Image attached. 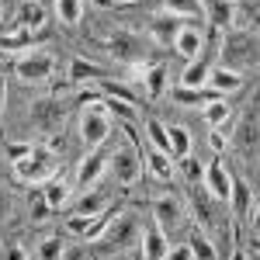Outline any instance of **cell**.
<instances>
[{"label":"cell","mask_w":260,"mask_h":260,"mask_svg":"<svg viewBox=\"0 0 260 260\" xmlns=\"http://www.w3.org/2000/svg\"><path fill=\"white\" fill-rule=\"evenodd\" d=\"M233 146L243 156H257L260 153V108L257 104H246L240 111L236 128H233Z\"/></svg>","instance_id":"obj_8"},{"label":"cell","mask_w":260,"mask_h":260,"mask_svg":"<svg viewBox=\"0 0 260 260\" xmlns=\"http://www.w3.org/2000/svg\"><path fill=\"white\" fill-rule=\"evenodd\" d=\"M108 77V70L98 66L94 59H87V56H73L70 59V80L73 83H98Z\"/></svg>","instance_id":"obj_20"},{"label":"cell","mask_w":260,"mask_h":260,"mask_svg":"<svg viewBox=\"0 0 260 260\" xmlns=\"http://www.w3.org/2000/svg\"><path fill=\"white\" fill-rule=\"evenodd\" d=\"M7 257L21 260V257H28V253H24V246H7Z\"/></svg>","instance_id":"obj_45"},{"label":"cell","mask_w":260,"mask_h":260,"mask_svg":"<svg viewBox=\"0 0 260 260\" xmlns=\"http://www.w3.org/2000/svg\"><path fill=\"white\" fill-rule=\"evenodd\" d=\"M208 73H212V66H208V62L191 59V66L184 70L180 83H184V87H205V83H208Z\"/></svg>","instance_id":"obj_33"},{"label":"cell","mask_w":260,"mask_h":260,"mask_svg":"<svg viewBox=\"0 0 260 260\" xmlns=\"http://www.w3.org/2000/svg\"><path fill=\"white\" fill-rule=\"evenodd\" d=\"M90 4H98V7H111L115 0H90Z\"/></svg>","instance_id":"obj_46"},{"label":"cell","mask_w":260,"mask_h":260,"mask_svg":"<svg viewBox=\"0 0 260 260\" xmlns=\"http://www.w3.org/2000/svg\"><path fill=\"white\" fill-rule=\"evenodd\" d=\"M233 215H240V219H250V208H253V194H250V187H246V180L233 177Z\"/></svg>","instance_id":"obj_24"},{"label":"cell","mask_w":260,"mask_h":260,"mask_svg":"<svg viewBox=\"0 0 260 260\" xmlns=\"http://www.w3.org/2000/svg\"><path fill=\"white\" fill-rule=\"evenodd\" d=\"M139 253H142V257H149V260L170 257V240H167V229H163L156 219L142 229V236H139Z\"/></svg>","instance_id":"obj_11"},{"label":"cell","mask_w":260,"mask_h":260,"mask_svg":"<svg viewBox=\"0 0 260 260\" xmlns=\"http://www.w3.org/2000/svg\"><path fill=\"white\" fill-rule=\"evenodd\" d=\"M142 236L139 229V219L132 215V212H115V219L108 222V229H104V236H101V250L104 253H125V250H132V243Z\"/></svg>","instance_id":"obj_2"},{"label":"cell","mask_w":260,"mask_h":260,"mask_svg":"<svg viewBox=\"0 0 260 260\" xmlns=\"http://www.w3.org/2000/svg\"><path fill=\"white\" fill-rule=\"evenodd\" d=\"M170 257L187 260V257H194V250H191V243H177V246H170Z\"/></svg>","instance_id":"obj_42"},{"label":"cell","mask_w":260,"mask_h":260,"mask_svg":"<svg viewBox=\"0 0 260 260\" xmlns=\"http://www.w3.org/2000/svg\"><path fill=\"white\" fill-rule=\"evenodd\" d=\"M136 70L142 73V87L149 98H160L167 87V66L163 62H136Z\"/></svg>","instance_id":"obj_21"},{"label":"cell","mask_w":260,"mask_h":260,"mask_svg":"<svg viewBox=\"0 0 260 260\" xmlns=\"http://www.w3.org/2000/svg\"><path fill=\"white\" fill-rule=\"evenodd\" d=\"M163 11H174L184 21L205 18V0H163Z\"/></svg>","instance_id":"obj_28"},{"label":"cell","mask_w":260,"mask_h":260,"mask_svg":"<svg viewBox=\"0 0 260 260\" xmlns=\"http://www.w3.org/2000/svg\"><path fill=\"white\" fill-rule=\"evenodd\" d=\"M177 163H180V174L191 180V184H201V180H205V167H201V163L194 160L191 153H187V156H180Z\"/></svg>","instance_id":"obj_38"},{"label":"cell","mask_w":260,"mask_h":260,"mask_svg":"<svg viewBox=\"0 0 260 260\" xmlns=\"http://www.w3.org/2000/svg\"><path fill=\"white\" fill-rule=\"evenodd\" d=\"M70 191H73V187H70V184H66L62 177H56V174H52V177L42 184V194H45V201H49L52 208H62V205L70 201Z\"/></svg>","instance_id":"obj_26"},{"label":"cell","mask_w":260,"mask_h":260,"mask_svg":"<svg viewBox=\"0 0 260 260\" xmlns=\"http://www.w3.org/2000/svg\"><path fill=\"white\" fill-rule=\"evenodd\" d=\"M115 219V208H104V212H98L94 219H90V225H87V233H83L80 240H87V243H94V240H101L104 236V229H108V222Z\"/></svg>","instance_id":"obj_36"},{"label":"cell","mask_w":260,"mask_h":260,"mask_svg":"<svg viewBox=\"0 0 260 260\" xmlns=\"http://www.w3.org/2000/svg\"><path fill=\"white\" fill-rule=\"evenodd\" d=\"M167 136H170V156H174V160H180V156L191 153V132H187L184 125H167Z\"/></svg>","instance_id":"obj_30"},{"label":"cell","mask_w":260,"mask_h":260,"mask_svg":"<svg viewBox=\"0 0 260 260\" xmlns=\"http://www.w3.org/2000/svg\"><path fill=\"white\" fill-rule=\"evenodd\" d=\"M52 11H56V18L62 21V24H80L83 21V0H56L52 4Z\"/></svg>","instance_id":"obj_31"},{"label":"cell","mask_w":260,"mask_h":260,"mask_svg":"<svg viewBox=\"0 0 260 260\" xmlns=\"http://www.w3.org/2000/svg\"><path fill=\"white\" fill-rule=\"evenodd\" d=\"M115 4H136V0H115Z\"/></svg>","instance_id":"obj_48"},{"label":"cell","mask_w":260,"mask_h":260,"mask_svg":"<svg viewBox=\"0 0 260 260\" xmlns=\"http://www.w3.org/2000/svg\"><path fill=\"white\" fill-rule=\"evenodd\" d=\"M28 118H31V128L39 136H56L66 121V104H62L56 94H45V98H35L28 104Z\"/></svg>","instance_id":"obj_3"},{"label":"cell","mask_w":260,"mask_h":260,"mask_svg":"<svg viewBox=\"0 0 260 260\" xmlns=\"http://www.w3.org/2000/svg\"><path fill=\"white\" fill-rule=\"evenodd\" d=\"M21 28H31V31H39L42 24H45V7H42V0H24L18 7V18H14Z\"/></svg>","instance_id":"obj_23"},{"label":"cell","mask_w":260,"mask_h":260,"mask_svg":"<svg viewBox=\"0 0 260 260\" xmlns=\"http://www.w3.org/2000/svg\"><path fill=\"white\" fill-rule=\"evenodd\" d=\"M187 243H191V250H194V257H219V250H215V243L208 240V233H201V229H191L187 233Z\"/></svg>","instance_id":"obj_34"},{"label":"cell","mask_w":260,"mask_h":260,"mask_svg":"<svg viewBox=\"0 0 260 260\" xmlns=\"http://www.w3.org/2000/svg\"><path fill=\"white\" fill-rule=\"evenodd\" d=\"M219 59H222V66H229V70H236V73H246V70L260 66V31L229 28V31L222 35Z\"/></svg>","instance_id":"obj_1"},{"label":"cell","mask_w":260,"mask_h":260,"mask_svg":"<svg viewBox=\"0 0 260 260\" xmlns=\"http://www.w3.org/2000/svg\"><path fill=\"white\" fill-rule=\"evenodd\" d=\"M208 146H212L215 153H225V146H229L225 132H222V128H212V132H208Z\"/></svg>","instance_id":"obj_40"},{"label":"cell","mask_w":260,"mask_h":260,"mask_svg":"<svg viewBox=\"0 0 260 260\" xmlns=\"http://www.w3.org/2000/svg\"><path fill=\"white\" fill-rule=\"evenodd\" d=\"M24 49H35V31L31 28H21L18 21L0 35V52H24Z\"/></svg>","instance_id":"obj_19"},{"label":"cell","mask_w":260,"mask_h":260,"mask_svg":"<svg viewBox=\"0 0 260 260\" xmlns=\"http://www.w3.org/2000/svg\"><path fill=\"white\" fill-rule=\"evenodd\" d=\"M146 139H149V146H156V149H163V153H170V136H167V125H163L160 118L146 121Z\"/></svg>","instance_id":"obj_35"},{"label":"cell","mask_w":260,"mask_h":260,"mask_svg":"<svg viewBox=\"0 0 260 260\" xmlns=\"http://www.w3.org/2000/svg\"><path fill=\"white\" fill-rule=\"evenodd\" d=\"M250 225H253V233H260V201H253V208H250Z\"/></svg>","instance_id":"obj_43"},{"label":"cell","mask_w":260,"mask_h":260,"mask_svg":"<svg viewBox=\"0 0 260 260\" xmlns=\"http://www.w3.org/2000/svg\"><path fill=\"white\" fill-rule=\"evenodd\" d=\"M174 49H177V56H184V59H198L201 49H205V35H201L194 24H184L177 31V39H174Z\"/></svg>","instance_id":"obj_17"},{"label":"cell","mask_w":260,"mask_h":260,"mask_svg":"<svg viewBox=\"0 0 260 260\" xmlns=\"http://www.w3.org/2000/svg\"><path fill=\"white\" fill-rule=\"evenodd\" d=\"M104 208H108V194H104V191H87V194H80L77 205H73V212H80V215H98Z\"/></svg>","instance_id":"obj_32"},{"label":"cell","mask_w":260,"mask_h":260,"mask_svg":"<svg viewBox=\"0 0 260 260\" xmlns=\"http://www.w3.org/2000/svg\"><path fill=\"white\" fill-rule=\"evenodd\" d=\"M108 156H111V153H104V149L94 146V153H87L80 160V167H77V184H80V187H94V184L104 177V170H108Z\"/></svg>","instance_id":"obj_13"},{"label":"cell","mask_w":260,"mask_h":260,"mask_svg":"<svg viewBox=\"0 0 260 260\" xmlns=\"http://www.w3.org/2000/svg\"><path fill=\"white\" fill-rule=\"evenodd\" d=\"M208 87H215V90H222V94H236V90L243 87V73L229 70V66H212Z\"/></svg>","instance_id":"obj_22"},{"label":"cell","mask_w":260,"mask_h":260,"mask_svg":"<svg viewBox=\"0 0 260 260\" xmlns=\"http://www.w3.org/2000/svg\"><path fill=\"white\" fill-rule=\"evenodd\" d=\"M180 28H184V18L174 14V11H163V14H156V18L149 21V39L160 42V45H174Z\"/></svg>","instance_id":"obj_15"},{"label":"cell","mask_w":260,"mask_h":260,"mask_svg":"<svg viewBox=\"0 0 260 260\" xmlns=\"http://www.w3.org/2000/svg\"><path fill=\"white\" fill-rule=\"evenodd\" d=\"M52 73H56V59L49 52H39V49H28L14 62V77L21 83H45V80H52Z\"/></svg>","instance_id":"obj_9"},{"label":"cell","mask_w":260,"mask_h":260,"mask_svg":"<svg viewBox=\"0 0 260 260\" xmlns=\"http://www.w3.org/2000/svg\"><path fill=\"white\" fill-rule=\"evenodd\" d=\"M52 174H56V153L45 149V146H35L31 156H24V160L14 163V177H18L21 184H45Z\"/></svg>","instance_id":"obj_6"},{"label":"cell","mask_w":260,"mask_h":260,"mask_svg":"<svg viewBox=\"0 0 260 260\" xmlns=\"http://www.w3.org/2000/svg\"><path fill=\"white\" fill-rule=\"evenodd\" d=\"M191 201H194V212H198V219L205 222V225H215V208H212V201H215V194L205 187L201 191L198 184L191 187Z\"/></svg>","instance_id":"obj_27"},{"label":"cell","mask_w":260,"mask_h":260,"mask_svg":"<svg viewBox=\"0 0 260 260\" xmlns=\"http://www.w3.org/2000/svg\"><path fill=\"white\" fill-rule=\"evenodd\" d=\"M142 170H149V177L160 180V184H170V180H177V163L170 153H163L156 146H149L146 153H142Z\"/></svg>","instance_id":"obj_10"},{"label":"cell","mask_w":260,"mask_h":260,"mask_svg":"<svg viewBox=\"0 0 260 260\" xmlns=\"http://www.w3.org/2000/svg\"><path fill=\"white\" fill-rule=\"evenodd\" d=\"M0 18H4V11H0Z\"/></svg>","instance_id":"obj_49"},{"label":"cell","mask_w":260,"mask_h":260,"mask_svg":"<svg viewBox=\"0 0 260 260\" xmlns=\"http://www.w3.org/2000/svg\"><path fill=\"white\" fill-rule=\"evenodd\" d=\"M250 253H260V240H257V243H253V246H250Z\"/></svg>","instance_id":"obj_47"},{"label":"cell","mask_w":260,"mask_h":260,"mask_svg":"<svg viewBox=\"0 0 260 260\" xmlns=\"http://www.w3.org/2000/svg\"><path fill=\"white\" fill-rule=\"evenodd\" d=\"M49 212H52V205L45 201V194H42V198H35V205H31V219H35V222H42L45 215H49Z\"/></svg>","instance_id":"obj_41"},{"label":"cell","mask_w":260,"mask_h":260,"mask_svg":"<svg viewBox=\"0 0 260 260\" xmlns=\"http://www.w3.org/2000/svg\"><path fill=\"white\" fill-rule=\"evenodd\" d=\"M236 4H240V0H236Z\"/></svg>","instance_id":"obj_50"},{"label":"cell","mask_w":260,"mask_h":260,"mask_svg":"<svg viewBox=\"0 0 260 260\" xmlns=\"http://www.w3.org/2000/svg\"><path fill=\"white\" fill-rule=\"evenodd\" d=\"M104 49H108V56H111V59L125 62V66L146 62V56H149V42L142 39V35H136V31H128V28L111 31V35L104 39Z\"/></svg>","instance_id":"obj_4"},{"label":"cell","mask_w":260,"mask_h":260,"mask_svg":"<svg viewBox=\"0 0 260 260\" xmlns=\"http://www.w3.org/2000/svg\"><path fill=\"white\" fill-rule=\"evenodd\" d=\"M205 187L215 194V201H229V194H233V177H229V170L222 167L219 156L208 160V167H205Z\"/></svg>","instance_id":"obj_14"},{"label":"cell","mask_w":260,"mask_h":260,"mask_svg":"<svg viewBox=\"0 0 260 260\" xmlns=\"http://www.w3.org/2000/svg\"><path fill=\"white\" fill-rule=\"evenodd\" d=\"M201 115H205V121H208V128H222L225 121L233 118V108H229L225 98H215V101H208V104L201 108Z\"/></svg>","instance_id":"obj_25"},{"label":"cell","mask_w":260,"mask_h":260,"mask_svg":"<svg viewBox=\"0 0 260 260\" xmlns=\"http://www.w3.org/2000/svg\"><path fill=\"white\" fill-rule=\"evenodd\" d=\"M184 201L177 198V194H163V198H156L153 201V219L160 222L167 233H174L177 225H184Z\"/></svg>","instance_id":"obj_12"},{"label":"cell","mask_w":260,"mask_h":260,"mask_svg":"<svg viewBox=\"0 0 260 260\" xmlns=\"http://www.w3.org/2000/svg\"><path fill=\"white\" fill-rule=\"evenodd\" d=\"M4 108H7V77H0V115H4Z\"/></svg>","instance_id":"obj_44"},{"label":"cell","mask_w":260,"mask_h":260,"mask_svg":"<svg viewBox=\"0 0 260 260\" xmlns=\"http://www.w3.org/2000/svg\"><path fill=\"white\" fill-rule=\"evenodd\" d=\"M108 167H111V174L118 184H136L142 177V153L136 149V142H118L115 149H111V156H108Z\"/></svg>","instance_id":"obj_7"},{"label":"cell","mask_w":260,"mask_h":260,"mask_svg":"<svg viewBox=\"0 0 260 260\" xmlns=\"http://www.w3.org/2000/svg\"><path fill=\"white\" fill-rule=\"evenodd\" d=\"M215 98H225V94L215 90V87H184V83L174 90V101L180 108H205L208 101H215Z\"/></svg>","instance_id":"obj_18"},{"label":"cell","mask_w":260,"mask_h":260,"mask_svg":"<svg viewBox=\"0 0 260 260\" xmlns=\"http://www.w3.org/2000/svg\"><path fill=\"white\" fill-rule=\"evenodd\" d=\"M62 250H66L62 236H59V233H52V236H45V240L39 243V250H35V253H39L42 260H56V257L62 253Z\"/></svg>","instance_id":"obj_37"},{"label":"cell","mask_w":260,"mask_h":260,"mask_svg":"<svg viewBox=\"0 0 260 260\" xmlns=\"http://www.w3.org/2000/svg\"><path fill=\"white\" fill-rule=\"evenodd\" d=\"M205 14L212 21V28L229 31L236 28V0H205Z\"/></svg>","instance_id":"obj_16"},{"label":"cell","mask_w":260,"mask_h":260,"mask_svg":"<svg viewBox=\"0 0 260 260\" xmlns=\"http://www.w3.org/2000/svg\"><path fill=\"white\" fill-rule=\"evenodd\" d=\"M31 149H35V142H7V160L18 163L24 156H31Z\"/></svg>","instance_id":"obj_39"},{"label":"cell","mask_w":260,"mask_h":260,"mask_svg":"<svg viewBox=\"0 0 260 260\" xmlns=\"http://www.w3.org/2000/svg\"><path fill=\"white\" fill-rule=\"evenodd\" d=\"M111 136V111L108 104L98 101V104H83L80 111V139L94 149V146H104Z\"/></svg>","instance_id":"obj_5"},{"label":"cell","mask_w":260,"mask_h":260,"mask_svg":"<svg viewBox=\"0 0 260 260\" xmlns=\"http://www.w3.org/2000/svg\"><path fill=\"white\" fill-rule=\"evenodd\" d=\"M104 104H108L111 118H121V121H136V118H139V104H136V101H125V98H111V94H104Z\"/></svg>","instance_id":"obj_29"}]
</instances>
